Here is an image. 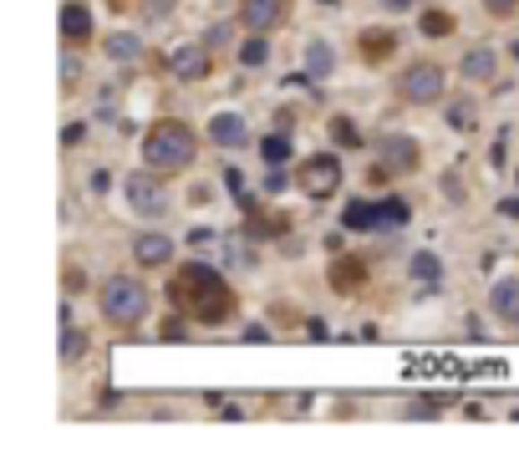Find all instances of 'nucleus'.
Instances as JSON below:
<instances>
[{"label":"nucleus","mask_w":519,"mask_h":473,"mask_svg":"<svg viewBox=\"0 0 519 473\" xmlns=\"http://www.w3.org/2000/svg\"><path fill=\"white\" fill-rule=\"evenodd\" d=\"M194 153H199V138H194L189 123H153L143 133V163L158 168V174H178V168H189Z\"/></svg>","instance_id":"1"},{"label":"nucleus","mask_w":519,"mask_h":473,"mask_svg":"<svg viewBox=\"0 0 519 473\" xmlns=\"http://www.w3.org/2000/svg\"><path fill=\"white\" fill-rule=\"evenodd\" d=\"M194 296V311L199 321H209V326H220L224 315H229V290H224L220 270L214 265H189L184 270V280H178V300Z\"/></svg>","instance_id":"2"},{"label":"nucleus","mask_w":519,"mask_h":473,"mask_svg":"<svg viewBox=\"0 0 519 473\" xmlns=\"http://www.w3.org/2000/svg\"><path fill=\"white\" fill-rule=\"evenodd\" d=\"M97 305H102L112 326H138L148 315V290H143L138 275H108L102 290H97Z\"/></svg>","instance_id":"3"},{"label":"nucleus","mask_w":519,"mask_h":473,"mask_svg":"<svg viewBox=\"0 0 519 473\" xmlns=\"http://www.w3.org/2000/svg\"><path fill=\"white\" fill-rule=\"evenodd\" d=\"M123 199L138 209L143 219H158L169 209V189H163V174L158 168H138V174H123Z\"/></svg>","instance_id":"4"},{"label":"nucleus","mask_w":519,"mask_h":473,"mask_svg":"<svg viewBox=\"0 0 519 473\" xmlns=\"http://www.w3.org/2000/svg\"><path fill=\"white\" fill-rule=\"evenodd\" d=\"M296 189L311 194V199H331V194L342 189V158H336V153L306 158V163H300V174H296Z\"/></svg>","instance_id":"5"},{"label":"nucleus","mask_w":519,"mask_h":473,"mask_svg":"<svg viewBox=\"0 0 519 473\" xmlns=\"http://www.w3.org/2000/svg\"><path fill=\"white\" fill-rule=\"evenodd\" d=\"M397 92L408 97V102H418V108L438 102V97H443V66H438V62H412V66H402Z\"/></svg>","instance_id":"6"},{"label":"nucleus","mask_w":519,"mask_h":473,"mask_svg":"<svg viewBox=\"0 0 519 473\" xmlns=\"http://www.w3.org/2000/svg\"><path fill=\"white\" fill-rule=\"evenodd\" d=\"M418 138H408V133H382L377 138V163L382 174H412L418 168Z\"/></svg>","instance_id":"7"},{"label":"nucleus","mask_w":519,"mask_h":473,"mask_svg":"<svg viewBox=\"0 0 519 473\" xmlns=\"http://www.w3.org/2000/svg\"><path fill=\"white\" fill-rule=\"evenodd\" d=\"M209 142L224 148V153H235V148L250 142V123H245L239 112H214V117H209Z\"/></svg>","instance_id":"8"},{"label":"nucleus","mask_w":519,"mask_h":473,"mask_svg":"<svg viewBox=\"0 0 519 473\" xmlns=\"http://www.w3.org/2000/svg\"><path fill=\"white\" fill-rule=\"evenodd\" d=\"M133 260L148 265V270H163L173 260V239L163 235V229H143V235L133 239Z\"/></svg>","instance_id":"9"},{"label":"nucleus","mask_w":519,"mask_h":473,"mask_svg":"<svg viewBox=\"0 0 519 473\" xmlns=\"http://www.w3.org/2000/svg\"><path fill=\"white\" fill-rule=\"evenodd\" d=\"M489 311H494L499 326L519 331V280L515 275H509V280H494V290H489Z\"/></svg>","instance_id":"10"},{"label":"nucleus","mask_w":519,"mask_h":473,"mask_svg":"<svg viewBox=\"0 0 519 473\" xmlns=\"http://www.w3.org/2000/svg\"><path fill=\"white\" fill-rule=\"evenodd\" d=\"M285 5H290V0H239V21H245L250 31H270V26H281Z\"/></svg>","instance_id":"11"},{"label":"nucleus","mask_w":519,"mask_h":473,"mask_svg":"<svg viewBox=\"0 0 519 473\" xmlns=\"http://www.w3.org/2000/svg\"><path fill=\"white\" fill-rule=\"evenodd\" d=\"M494 72H499V51L494 47H469L463 62H458V77L463 82H494Z\"/></svg>","instance_id":"12"},{"label":"nucleus","mask_w":519,"mask_h":473,"mask_svg":"<svg viewBox=\"0 0 519 473\" xmlns=\"http://www.w3.org/2000/svg\"><path fill=\"white\" fill-rule=\"evenodd\" d=\"M169 72L178 82H199V77H209V47H178L169 56Z\"/></svg>","instance_id":"13"},{"label":"nucleus","mask_w":519,"mask_h":473,"mask_svg":"<svg viewBox=\"0 0 519 473\" xmlns=\"http://www.w3.org/2000/svg\"><path fill=\"white\" fill-rule=\"evenodd\" d=\"M92 36V11L82 5V0H66L62 5V41L66 47H77V41H87Z\"/></svg>","instance_id":"14"},{"label":"nucleus","mask_w":519,"mask_h":473,"mask_svg":"<svg viewBox=\"0 0 519 473\" xmlns=\"http://www.w3.org/2000/svg\"><path fill=\"white\" fill-rule=\"evenodd\" d=\"M382 224H387V209H377V204H362V199H357V204L346 209V229H351V235H367V229H382Z\"/></svg>","instance_id":"15"},{"label":"nucleus","mask_w":519,"mask_h":473,"mask_svg":"<svg viewBox=\"0 0 519 473\" xmlns=\"http://www.w3.org/2000/svg\"><path fill=\"white\" fill-rule=\"evenodd\" d=\"M331 66H336V47L331 41H306V72L311 77H331Z\"/></svg>","instance_id":"16"},{"label":"nucleus","mask_w":519,"mask_h":473,"mask_svg":"<svg viewBox=\"0 0 519 473\" xmlns=\"http://www.w3.org/2000/svg\"><path fill=\"white\" fill-rule=\"evenodd\" d=\"M265 62H270V41H265V31L245 36V41H239V66H250V72H260Z\"/></svg>","instance_id":"17"},{"label":"nucleus","mask_w":519,"mask_h":473,"mask_svg":"<svg viewBox=\"0 0 519 473\" xmlns=\"http://www.w3.org/2000/svg\"><path fill=\"white\" fill-rule=\"evenodd\" d=\"M108 56H112V62H138V56H143L138 31H112L108 36Z\"/></svg>","instance_id":"18"},{"label":"nucleus","mask_w":519,"mask_h":473,"mask_svg":"<svg viewBox=\"0 0 519 473\" xmlns=\"http://www.w3.org/2000/svg\"><path fill=\"white\" fill-rule=\"evenodd\" d=\"M408 275H412V280H423V285H433V280H443V260L433 250H418L408 260Z\"/></svg>","instance_id":"19"},{"label":"nucleus","mask_w":519,"mask_h":473,"mask_svg":"<svg viewBox=\"0 0 519 473\" xmlns=\"http://www.w3.org/2000/svg\"><path fill=\"white\" fill-rule=\"evenodd\" d=\"M82 357H87V331H77V326L66 321L62 326V362L72 366V362H82Z\"/></svg>","instance_id":"20"},{"label":"nucleus","mask_w":519,"mask_h":473,"mask_svg":"<svg viewBox=\"0 0 519 473\" xmlns=\"http://www.w3.org/2000/svg\"><path fill=\"white\" fill-rule=\"evenodd\" d=\"M260 153H265L270 168H281L285 158H290V133H285V127H281V133H270V138L260 142Z\"/></svg>","instance_id":"21"},{"label":"nucleus","mask_w":519,"mask_h":473,"mask_svg":"<svg viewBox=\"0 0 519 473\" xmlns=\"http://www.w3.org/2000/svg\"><path fill=\"white\" fill-rule=\"evenodd\" d=\"M448 123H454V127H473V102H469V97H454V102H448Z\"/></svg>","instance_id":"22"},{"label":"nucleus","mask_w":519,"mask_h":473,"mask_svg":"<svg viewBox=\"0 0 519 473\" xmlns=\"http://www.w3.org/2000/svg\"><path fill=\"white\" fill-rule=\"evenodd\" d=\"M448 31H454V16H443V11L423 16V36H448Z\"/></svg>","instance_id":"23"},{"label":"nucleus","mask_w":519,"mask_h":473,"mask_svg":"<svg viewBox=\"0 0 519 473\" xmlns=\"http://www.w3.org/2000/svg\"><path fill=\"white\" fill-rule=\"evenodd\" d=\"M178 0H143V21H163Z\"/></svg>","instance_id":"24"},{"label":"nucleus","mask_w":519,"mask_h":473,"mask_svg":"<svg viewBox=\"0 0 519 473\" xmlns=\"http://www.w3.org/2000/svg\"><path fill=\"white\" fill-rule=\"evenodd\" d=\"M515 5H519V0H484V11H489V16H509Z\"/></svg>","instance_id":"25"},{"label":"nucleus","mask_w":519,"mask_h":473,"mask_svg":"<svg viewBox=\"0 0 519 473\" xmlns=\"http://www.w3.org/2000/svg\"><path fill=\"white\" fill-rule=\"evenodd\" d=\"M229 260H235V265H255V250H245V245H229Z\"/></svg>","instance_id":"26"},{"label":"nucleus","mask_w":519,"mask_h":473,"mask_svg":"<svg viewBox=\"0 0 519 473\" xmlns=\"http://www.w3.org/2000/svg\"><path fill=\"white\" fill-rule=\"evenodd\" d=\"M72 77H77V56L66 51V56H62V82H72Z\"/></svg>","instance_id":"27"},{"label":"nucleus","mask_w":519,"mask_h":473,"mask_svg":"<svg viewBox=\"0 0 519 473\" xmlns=\"http://www.w3.org/2000/svg\"><path fill=\"white\" fill-rule=\"evenodd\" d=\"M382 5H387V11H408L412 0H382Z\"/></svg>","instance_id":"28"}]
</instances>
